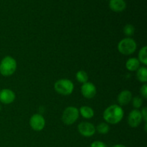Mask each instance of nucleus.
<instances>
[{"mask_svg": "<svg viewBox=\"0 0 147 147\" xmlns=\"http://www.w3.org/2000/svg\"><path fill=\"white\" fill-rule=\"evenodd\" d=\"M123 117V110L119 105H111L103 112V119L107 123L116 124L122 120Z\"/></svg>", "mask_w": 147, "mask_h": 147, "instance_id": "f257e3e1", "label": "nucleus"}, {"mask_svg": "<svg viewBox=\"0 0 147 147\" xmlns=\"http://www.w3.org/2000/svg\"><path fill=\"white\" fill-rule=\"evenodd\" d=\"M17 69V61L11 56H6L0 63V73L4 76L14 74Z\"/></svg>", "mask_w": 147, "mask_h": 147, "instance_id": "f03ea898", "label": "nucleus"}, {"mask_svg": "<svg viewBox=\"0 0 147 147\" xmlns=\"http://www.w3.org/2000/svg\"><path fill=\"white\" fill-rule=\"evenodd\" d=\"M137 45L136 41L130 37L124 38L119 42L118 45V50L121 54L125 55H131L136 51Z\"/></svg>", "mask_w": 147, "mask_h": 147, "instance_id": "7ed1b4c3", "label": "nucleus"}, {"mask_svg": "<svg viewBox=\"0 0 147 147\" xmlns=\"http://www.w3.org/2000/svg\"><path fill=\"white\" fill-rule=\"evenodd\" d=\"M55 90L59 94L68 96L73 93L74 85L71 80L68 79H60L55 83Z\"/></svg>", "mask_w": 147, "mask_h": 147, "instance_id": "20e7f679", "label": "nucleus"}, {"mask_svg": "<svg viewBox=\"0 0 147 147\" xmlns=\"http://www.w3.org/2000/svg\"><path fill=\"white\" fill-rule=\"evenodd\" d=\"M79 117L78 109L74 106H69L63 111L62 120L66 125H72L78 120Z\"/></svg>", "mask_w": 147, "mask_h": 147, "instance_id": "39448f33", "label": "nucleus"}, {"mask_svg": "<svg viewBox=\"0 0 147 147\" xmlns=\"http://www.w3.org/2000/svg\"><path fill=\"white\" fill-rule=\"evenodd\" d=\"M30 125L34 131H40L44 129L45 126V120L41 114L36 113L30 118Z\"/></svg>", "mask_w": 147, "mask_h": 147, "instance_id": "423d86ee", "label": "nucleus"}, {"mask_svg": "<svg viewBox=\"0 0 147 147\" xmlns=\"http://www.w3.org/2000/svg\"><path fill=\"white\" fill-rule=\"evenodd\" d=\"M78 131L82 136L85 137H90L96 133V128L94 125L89 122H82L78 125Z\"/></svg>", "mask_w": 147, "mask_h": 147, "instance_id": "0eeeda50", "label": "nucleus"}, {"mask_svg": "<svg viewBox=\"0 0 147 147\" xmlns=\"http://www.w3.org/2000/svg\"><path fill=\"white\" fill-rule=\"evenodd\" d=\"M142 116L140 111L137 109L131 111L128 117V123L129 126L133 128L138 127L142 121Z\"/></svg>", "mask_w": 147, "mask_h": 147, "instance_id": "6e6552de", "label": "nucleus"}, {"mask_svg": "<svg viewBox=\"0 0 147 147\" xmlns=\"http://www.w3.org/2000/svg\"><path fill=\"white\" fill-rule=\"evenodd\" d=\"M81 93L83 96L86 98H93L96 94V88L92 83L87 82L83 83L81 87Z\"/></svg>", "mask_w": 147, "mask_h": 147, "instance_id": "1a4fd4ad", "label": "nucleus"}, {"mask_svg": "<svg viewBox=\"0 0 147 147\" xmlns=\"http://www.w3.org/2000/svg\"><path fill=\"white\" fill-rule=\"evenodd\" d=\"M15 100V94L10 89H3L0 91V101L4 104H10Z\"/></svg>", "mask_w": 147, "mask_h": 147, "instance_id": "9d476101", "label": "nucleus"}, {"mask_svg": "<svg viewBox=\"0 0 147 147\" xmlns=\"http://www.w3.org/2000/svg\"><path fill=\"white\" fill-rule=\"evenodd\" d=\"M109 7L115 12H121L126 8L125 0H110Z\"/></svg>", "mask_w": 147, "mask_h": 147, "instance_id": "9b49d317", "label": "nucleus"}, {"mask_svg": "<svg viewBox=\"0 0 147 147\" xmlns=\"http://www.w3.org/2000/svg\"><path fill=\"white\" fill-rule=\"evenodd\" d=\"M131 99L132 93L128 90L121 91L118 96V101L121 106H126V105L129 104Z\"/></svg>", "mask_w": 147, "mask_h": 147, "instance_id": "f8f14e48", "label": "nucleus"}, {"mask_svg": "<svg viewBox=\"0 0 147 147\" xmlns=\"http://www.w3.org/2000/svg\"><path fill=\"white\" fill-rule=\"evenodd\" d=\"M126 67L129 71H136L140 67V62L138 59L135 58V57L129 58L126 61Z\"/></svg>", "mask_w": 147, "mask_h": 147, "instance_id": "ddd939ff", "label": "nucleus"}, {"mask_svg": "<svg viewBox=\"0 0 147 147\" xmlns=\"http://www.w3.org/2000/svg\"><path fill=\"white\" fill-rule=\"evenodd\" d=\"M80 113L81 114V116H83L85 119H91L94 116V111H93V109H91L89 106H82L80 109Z\"/></svg>", "mask_w": 147, "mask_h": 147, "instance_id": "4468645a", "label": "nucleus"}, {"mask_svg": "<svg viewBox=\"0 0 147 147\" xmlns=\"http://www.w3.org/2000/svg\"><path fill=\"white\" fill-rule=\"evenodd\" d=\"M136 77L138 80L142 83H146L147 81V69L145 67H139L137 70Z\"/></svg>", "mask_w": 147, "mask_h": 147, "instance_id": "2eb2a0df", "label": "nucleus"}, {"mask_svg": "<svg viewBox=\"0 0 147 147\" xmlns=\"http://www.w3.org/2000/svg\"><path fill=\"white\" fill-rule=\"evenodd\" d=\"M76 79L78 82L81 83H86L88 82V76L87 73L85 72L84 70H80L76 73Z\"/></svg>", "mask_w": 147, "mask_h": 147, "instance_id": "dca6fc26", "label": "nucleus"}, {"mask_svg": "<svg viewBox=\"0 0 147 147\" xmlns=\"http://www.w3.org/2000/svg\"><path fill=\"white\" fill-rule=\"evenodd\" d=\"M147 47L146 46H144L142 47L139 53V60L140 63H143L144 65H147Z\"/></svg>", "mask_w": 147, "mask_h": 147, "instance_id": "f3484780", "label": "nucleus"}, {"mask_svg": "<svg viewBox=\"0 0 147 147\" xmlns=\"http://www.w3.org/2000/svg\"><path fill=\"white\" fill-rule=\"evenodd\" d=\"M97 129L98 132L99 134H106L110 130V128H109V126L106 123H99L97 126Z\"/></svg>", "mask_w": 147, "mask_h": 147, "instance_id": "a211bd4d", "label": "nucleus"}, {"mask_svg": "<svg viewBox=\"0 0 147 147\" xmlns=\"http://www.w3.org/2000/svg\"><path fill=\"white\" fill-rule=\"evenodd\" d=\"M134 27L132 24H126L124 27V28H123V32H124L125 34H126V36H128V37H130V36L133 35L134 33Z\"/></svg>", "mask_w": 147, "mask_h": 147, "instance_id": "6ab92c4d", "label": "nucleus"}, {"mask_svg": "<svg viewBox=\"0 0 147 147\" xmlns=\"http://www.w3.org/2000/svg\"><path fill=\"white\" fill-rule=\"evenodd\" d=\"M142 103H143V100L140 97L137 96V97L134 98L133 99V106L135 109H139V108L142 106Z\"/></svg>", "mask_w": 147, "mask_h": 147, "instance_id": "aec40b11", "label": "nucleus"}, {"mask_svg": "<svg viewBox=\"0 0 147 147\" xmlns=\"http://www.w3.org/2000/svg\"><path fill=\"white\" fill-rule=\"evenodd\" d=\"M90 147H107V146L103 142H100V141H96L91 144Z\"/></svg>", "mask_w": 147, "mask_h": 147, "instance_id": "412c9836", "label": "nucleus"}, {"mask_svg": "<svg viewBox=\"0 0 147 147\" xmlns=\"http://www.w3.org/2000/svg\"><path fill=\"white\" fill-rule=\"evenodd\" d=\"M141 93H142V96H143L144 98H147V85L144 84L143 85L142 88L140 89Z\"/></svg>", "mask_w": 147, "mask_h": 147, "instance_id": "4be33fe9", "label": "nucleus"}, {"mask_svg": "<svg viewBox=\"0 0 147 147\" xmlns=\"http://www.w3.org/2000/svg\"><path fill=\"white\" fill-rule=\"evenodd\" d=\"M141 113H142V119L146 123V119H147V109L146 107L144 108L141 111Z\"/></svg>", "mask_w": 147, "mask_h": 147, "instance_id": "5701e85b", "label": "nucleus"}, {"mask_svg": "<svg viewBox=\"0 0 147 147\" xmlns=\"http://www.w3.org/2000/svg\"><path fill=\"white\" fill-rule=\"evenodd\" d=\"M113 147H126V146H123V145L122 144H116V145H114Z\"/></svg>", "mask_w": 147, "mask_h": 147, "instance_id": "b1692460", "label": "nucleus"}]
</instances>
